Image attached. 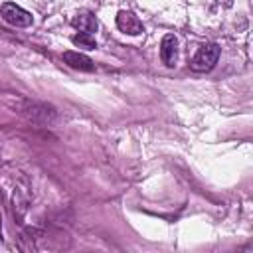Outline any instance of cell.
<instances>
[{
	"instance_id": "cell-1",
	"label": "cell",
	"mask_w": 253,
	"mask_h": 253,
	"mask_svg": "<svg viewBox=\"0 0 253 253\" xmlns=\"http://www.w3.org/2000/svg\"><path fill=\"white\" fill-rule=\"evenodd\" d=\"M219 59V45L217 43H204L196 55L192 57L190 61V67L198 73H204V71H210Z\"/></svg>"
},
{
	"instance_id": "cell-2",
	"label": "cell",
	"mask_w": 253,
	"mask_h": 253,
	"mask_svg": "<svg viewBox=\"0 0 253 253\" xmlns=\"http://www.w3.org/2000/svg\"><path fill=\"white\" fill-rule=\"evenodd\" d=\"M0 14H2V18H4L8 24H12V26H16V28H28V26H32V22H34L32 14H30L28 10H24L22 6L14 4V2H4V4L0 6Z\"/></svg>"
},
{
	"instance_id": "cell-3",
	"label": "cell",
	"mask_w": 253,
	"mask_h": 253,
	"mask_svg": "<svg viewBox=\"0 0 253 253\" xmlns=\"http://www.w3.org/2000/svg\"><path fill=\"white\" fill-rule=\"evenodd\" d=\"M117 26H119L121 32L128 34V36H140V34L144 32L142 22H140L132 12H128V10H121V12L117 14Z\"/></svg>"
},
{
	"instance_id": "cell-4",
	"label": "cell",
	"mask_w": 253,
	"mask_h": 253,
	"mask_svg": "<svg viewBox=\"0 0 253 253\" xmlns=\"http://www.w3.org/2000/svg\"><path fill=\"white\" fill-rule=\"evenodd\" d=\"M160 59L166 67H174L178 59V40L174 34H166L160 42Z\"/></svg>"
},
{
	"instance_id": "cell-5",
	"label": "cell",
	"mask_w": 253,
	"mask_h": 253,
	"mask_svg": "<svg viewBox=\"0 0 253 253\" xmlns=\"http://www.w3.org/2000/svg\"><path fill=\"white\" fill-rule=\"evenodd\" d=\"M71 24H73V28H77L79 32H85V34H93V32H97V28H99L97 18H95L89 10H79V12L71 18Z\"/></svg>"
},
{
	"instance_id": "cell-6",
	"label": "cell",
	"mask_w": 253,
	"mask_h": 253,
	"mask_svg": "<svg viewBox=\"0 0 253 253\" xmlns=\"http://www.w3.org/2000/svg\"><path fill=\"white\" fill-rule=\"evenodd\" d=\"M63 61L73 67V69H79V71H93L95 69V63L91 57H87L85 53H79V51H65L63 53Z\"/></svg>"
},
{
	"instance_id": "cell-7",
	"label": "cell",
	"mask_w": 253,
	"mask_h": 253,
	"mask_svg": "<svg viewBox=\"0 0 253 253\" xmlns=\"http://www.w3.org/2000/svg\"><path fill=\"white\" fill-rule=\"evenodd\" d=\"M71 42L77 45V47H83V49H95L97 47V42L91 34H85V32H79L71 38Z\"/></svg>"
},
{
	"instance_id": "cell-8",
	"label": "cell",
	"mask_w": 253,
	"mask_h": 253,
	"mask_svg": "<svg viewBox=\"0 0 253 253\" xmlns=\"http://www.w3.org/2000/svg\"><path fill=\"white\" fill-rule=\"evenodd\" d=\"M215 4H219V6H223V8H229V6L233 4V0H215Z\"/></svg>"
}]
</instances>
